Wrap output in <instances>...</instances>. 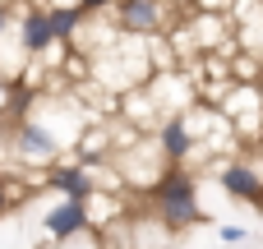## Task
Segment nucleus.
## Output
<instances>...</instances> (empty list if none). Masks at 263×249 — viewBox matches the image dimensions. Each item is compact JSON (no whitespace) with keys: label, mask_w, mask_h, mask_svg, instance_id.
<instances>
[{"label":"nucleus","mask_w":263,"mask_h":249,"mask_svg":"<svg viewBox=\"0 0 263 249\" xmlns=\"http://www.w3.org/2000/svg\"><path fill=\"white\" fill-rule=\"evenodd\" d=\"M148 203L157 213V222L166 231H185L194 222H203V208H199V180L185 171V166H166L157 176V185L148 189Z\"/></svg>","instance_id":"nucleus-1"},{"label":"nucleus","mask_w":263,"mask_h":249,"mask_svg":"<svg viewBox=\"0 0 263 249\" xmlns=\"http://www.w3.org/2000/svg\"><path fill=\"white\" fill-rule=\"evenodd\" d=\"M14 152H18V162H28V166H60V157H65V143H60V134L46 125V120H18L14 125Z\"/></svg>","instance_id":"nucleus-2"},{"label":"nucleus","mask_w":263,"mask_h":249,"mask_svg":"<svg viewBox=\"0 0 263 249\" xmlns=\"http://www.w3.org/2000/svg\"><path fill=\"white\" fill-rule=\"evenodd\" d=\"M222 120L231 125L236 139H245V143H263V92H259V83H236V88L227 92Z\"/></svg>","instance_id":"nucleus-3"},{"label":"nucleus","mask_w":263,"mask_h":249,"mask_svg":"<svg viewBox=\"0 0 263 249\" xmlns=\"http://www.w3.org/2000/svg\"><path fill=\"white\" fill-rule=\"evenodd\" d=\"M171 18V0H120L111 9V23L116 32L125 37H157Z\"/></svg>","instance_id":"nucleus-4"},{"label":"nucleus","mask_w":263,"mask_h":249,"mask_svg":"<svg viewBox=\"0 0 263 249\" xmlns=\"http://www.w3.org/2000/svg\"><path fill=\"white\" fill-rule=\"evenodd\" d=\"M217 180H222V189H227L231 199H240V203H259V208H263V162H254V157L222 162V166H217Z\"/></svg>","instance_id":"nucleus-5"},{"label":"nucleus","mask_w":263,"mask_h":249,"mask_svg":"<svg viewBox=\"0 0 263 249\" xmlns=\"http://www.w3.org/2000/svg\"><path fill=\"white\" fill-rule=\"evenodd\" d=\"M153 143L162 148L166 166H185V162L194 157V148H199V139H194V129H190V111L166 116V120L153 129Z\"/></svg>","instance_id":"nucleus-6"},{"label":"nucleus","mask_w":263,"mask_h":249,"mask_svg":"<svg viewBox=\"0 0 263 249\" xmlns=\"http://www.w3.org/2000/svg\"><path fill=\"white\" fill-rule=\"evenodd\" d=\"M46 189H55L65 203H92L102 189H97V176L88 171V166H79V162H69V166H51L46 171Z\"/></svg>","instance_id":"nucleus-7"},{"label":"nucleus","mask_w":263,"mask_h":249,"mask_svg":"<svg viewBox=\"0 0 263 249\" xmlns=\"http://www.w3.org/2000/svg\"><path fill=\"white\" fill-rule=\"evenodd\" d=\"M231 32L245 42L250 60L263 65V0H231Z\"/></svg>","instance_id":"nucleus-8"},{"label":"nucleus","mask_w":263,"mask_h":249,"mask_svg":"<svg viewBox=\"0 0 263 249\" xmlns=\"http://www.w3.org/2000/svg\"><path fill=\"white\" fill-rule=\"evenodd\" d=\"M18 46H23L28 60H42V55H51V51L60 46L42 5H37V9H23V18H18Z\"/></svg>","instance_id":"nucleus-9"},{"label":"nucleus","mask_w":263,"mask_h":249,"mask_svg":"<svg viewBox=\"0 0 263 249\" xmlns=\"http://www.w3.org/2000/svg\"><path fill=\"white\" fill-rule=\"evenodd\" d=\"M92 226V217H88V203H55L46 217H42V231H46V240H55V245H65V240H74V236H83Z\"/></svg>","instance_id":"nucleus-10"},{"label":"nucleus","mask_w":263,"mask_h":249,"mask_svg":"<svg viewBox=\"0 0 263 249\" xmlns=\"http://www.w3.org/2000/svg\"><path fill=\"white\" fill-rule=\"evenodd\" d=\"M46 18H51V32H55V42H60V46H74L79 28L88 23V14H83L79 5H51V9H46Z\"/></svg>","instance_id":"nucleus-11"},{"label":"nucleus","mask_w":263,"mask_h":249,"mask_svg":"<svg viewBox=\"0 0 263 249\" xmlns=\"http://www.w3.org/2000/svg\"><path fill=\"white\" fill-rule=\"evenodd\" d=\"M129 236H134V245H129V249H166V245H171V231H166L162 222H134Z\"/></svg>","instance_id":"nucleus-12"},{"label":"nucleus","mask_w":263,"mask_h":249,"mask_svg":"<svg viewBox=\"0 0 263 249\" xmlns=\"http://www.w3.org/2000/svg\"><path fill=\"white\" fill-rule=\"evenodd\" d=\"M120 0H79V9L88 14V18H97V14H106V9H116Z\"/></svg>","instance_id":"nucleus-13"},{"label":"nucleus","mask_w":263,"mask_h":249,"mask_svg":"<svg viewBox=\"0 0 263 249\" xmlns=\"http://www.w3.org/2000/svg\"><path fill=\"white\" fill-rule=\"evenodd\" d=\"M217 236H222V240H227V245H240V240H245V226H222V231H217Z\"/></svg>","instance_id":"nucleus-14"},{"label":"nucleus","mask_w":263,"mask_h":249,"mask_svg":"<svg viewBox=\"0 0 263 249\" xmlns=\"http://www.w3.org/2000/svg\"><path fill=\"white\" fill-rule=\"evenodd\" d=\"M9 23H14V5H9V0H0V37H5V28H9Z\"/></svg>","instance_id":"nucleus-15"},{"label":"nucleus","mask_w":263,"mask_h":249,"mask_svg":"<svg viewBox=\"0 0 263 249\" xmlns=\"http://www.w3.org/2000/svg\"><path fill=\"white\" fill-rule=\"evenodd\" d=\"M5 203H9V185L0 180V213H5Z\"/></svg>","instance_id":"nucleus-16"},{"label":"nucleus","mask_w":263,"mask_h":249,"mask_svg":"<svg viewBox=\"0 0 263 249\" xmlns=\"http://www.w3.org/2000/svg\"><path fill=\"white\" fill-rule=\"evenodd\" d=\"M51 5H79V0H46V5H42V9H51Z\"/></svg>","instance_id":"nucleus-17"}]
</instances>
